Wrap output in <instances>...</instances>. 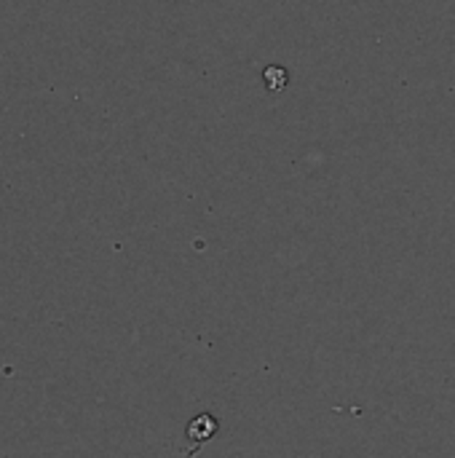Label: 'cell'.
I'll use <instances>...</instances> for the list:
<instances>
[{
    "label": "cell",
    "mask_w": 455,
    "mask_h": 458,
    "mask_svg": "<svg viewBox=\"0 0 455 458\" xmlns=\"http://www.w3.org/2000/svg\"><path fill=\"white\" fill-rule=\"evenodd\" d=\"M217 432V421L209 416V413H204V416H198L190 427H188V437L190 440H198V443H204V440H209L212 435Z\"/></svg>",
    "instance_id": "1"
},
{
    "label": "cell",
    "mask_w": 455,
    "mask_h": 458,
    "mask_svg": "<svg viewBox=\"0 0 455 458\" xmlns=\"http://www.w3.org/2000/svg\"><path fill=\"white\" fill-rule=\"evenodd\" d=\"M263 78H265V83H268L271 91H279V89L287 86V70H284V67H268V70L263 72Z\"/></svg>",
    "instance_id": "2"
}]
</instances>
